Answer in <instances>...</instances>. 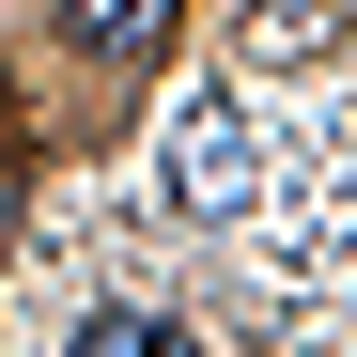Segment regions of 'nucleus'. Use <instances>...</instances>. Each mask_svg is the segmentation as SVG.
<instances>
[{"label":"nucleus","mask_w":357,"mask_h":357,"mask_svg":"<svg viewBox=\"0 0 357 357\" xmlns=\"http://www.w3.org/2000/svg\"><path fill=\"white\" fill-rule=\"evenodd\" d=\"M78 357H187V326H155V311H93Z\"/></svg>","instance_id":"nucleus-2"},{"label":"nucleus","mask_w":357,"mask_h":357,"mask_svg":"<svg viewBox=\"0 0 357 357\" xmlns=\"http://www.w3.org/2000/svg\"><path fill=\"white\" fill-rule=\"evenodd\" d=\"M78 16V47H109V63H140V47L171 31V0H63Z\"/></svg>","instance_id":"nucleus-1"}]
</instances>
